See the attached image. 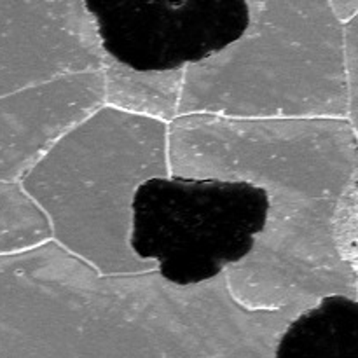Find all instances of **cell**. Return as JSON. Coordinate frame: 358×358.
I'll list each match as a JSON object with an SVG mask.
<instances>
[{"label": "cell", "mask_w": 358, "mask_h": 358, "mask_svg": "<svg viewBox=\"0 0 358 358\" xmlns=\"http://www.w3.org/2000/svg\"><path fill=\"white\" fill-rule=\"evenodd\" d=\"M332 14L341 24L358 16V0H327Z\"/></svg>", "instance_id": "5bb4252c"}, {"label": "cell", "mask_w": 358, "mask_h": 358, "mask_svg": "<svg viewBox=\"0 0 358 358\" xmlns=\"http://www.w3.org/2000/svg\"><path fill=\"white\" fill-rule=\"evenodd\" d=\"M343 55L348 84V122L357 131L358 124V16L343 24Z\"/></svg>", "instance_id": "4fadbf2b"}, {"label": "cell", "mask_w": 358, "mask_h": 358, "mask_svg": "<svg viewBox=\"0 0 358 358\" xmlns=\"http://www.w3.org/2000/svg\"><path fill=\"white\" fill-rule=\"evenodd\" d=\"M105 51L83 0H0V98L100 72Z\"/></svg>", "instance_id": "52a82bcc"}, {"label": "cell", "mask_w": 358, "mask_h": 358, "mask_svg": "<svg viewBox=\"0 0 358 358\" xmlns=\"http://www.w3.org/2000/svg\"><path fill=\"white\" fill-rule=\"evenodd\" d=\"M273 358H358V303L327 297L280 336Z\"/></svg>", "instance_id": "9c48e42d"}, {"label": "cell", "mask_w": 358, "mask_h": 358, "mask_svg": "<svg viewBox=\"0 0 358 358\" xmlns=\"http://www.w3.org/2000/svg\"><path fill=\"white\" fill-rule=\"evenodd\" d=\"M358 189L357 182L346 189L334 219V240L339 255L350 268L358 271V247H357V222H358Z\"/></svg>", "instance_id": "7c38bea8"}, {"label": "cell", "mask_w": 358, "mask_h": 358, "mask_svg": "<svg viewBox=\"0 0 358 358\" xmlns=\"http://www.w3.org/2000/svg\"><path fill=\"white\" fill-rule=\"evenodd\" d=\"M168 177V124L103 105L20 184L63 250L100 275H143L159 266L133 248V203L143 184Z\"/></svg>", "instance_id": "277c9868"}, {"label": "cell", "mask_w": 358, "mask_h": 358, "mask_svg": "<svg viewBox=\"0 0 358 358\" xmlns=\"http://www.w3.org/2000/svg\"><path fill=\"white\" fill-rule=\"evenodd\" d=\"M184 72L185 69L135 70L105 52V107L170 124L177 117Z\"/></svg>", "instance_id": "30bf717a"}, {"label": "cell", "mask_w": 358, "mask_h": 358, "mask_svg": "<svg viewBox=\"0 0 358 358\" xmlns=\"http://www.w3.org/2000/svg\"><path fill=\"white\" fill-rule=\"evenodd\" d=\"M240 37L185 66L177 117L346 119L343 24L327 0H247Z\"/></svg>", "instance_id": "3957f363"}, {"label": "cell", "mask_w": 358, "mask_h": 358, "mask_svg": "<svg viewBox=\"0 0 358 358\" xmlns=\"http://www.w3.org/2000/svg\"><path fill=\"white\" fill-rule=\"evenodd\" d=\"M52 241L49 219L20 182H0V257Z\"/></svg>", "instance_id": "8fae6325"}, {"label": "cell", "mask_w": 358, "mask_h": 358, "mask_svg": "<svg viewBox=\"0 0 358 358\" xmlns=\"http://www.w3.org/2000/svg\"><path fill=\"white\" fill-rule=\"evenodd\" d=\"M103 105L101 70L0 98V182H20L66 133Z\"/></svg>", "instance_id": "ba28073f"}, {"label": "cell", "mask_w": 358, "mask_h": 358, "mask_svg": "<svg viewBox=\"0 0 358 358\" xmlns=\"http://www.w3.org/2000/svg\"><path fill=\"white\" fill-rule=\"evenodd\" d=\"M266 206L264 192L248 184L156 178L133 203V248L168 282H208L250 250Z\"/></svg>", "instance_id": "5b68a950"}, {"label": "cell", "mask_w": 358, "mask_h": 358, "mask_svg": "<svg viewBox=\"0 0 358 358\" xmlns=\"http://www.w3.org/2000/svg\"><path fill=\"white\" fill-rule=\"evenodd\" d=\"M304 313L250 311L226 275H100L55 241L0 257V358H273Z\"/></svg>", "instance_id": "7a4b0ae2"}, {"label": "cell", "mask_w": 358, "mask_h": 358, "mask_svg": "<svg viewBox=\"0 0 358 358\" xmlns=\"http://www.w3.org/2000/svg\"><path fill=\"white\" fill-rule=\"evenodd\" d=\"M170 177L248 184L266 196L261 231L227 266L231 296L250 311H308L327 297L358 303V271L339 255L334 219L358 182L346 119L180 115L168 124Z\"/></svg>", "instance_id": "6da1fadb"}, {"label": "cell", "mask_w": 358, "mask_h": 358, "mask_svg": "<svg viewBox=\"0 0 358 358\" xmlns=\"http://www.w3.org/2000/svg\"><path fill=\"white\" fill-rule=\"evenodd\" d=\"M107 55L135 70H173L208 58L240 37L243 0L86 2Z\"/></svg>", "instance_id": "8992f818"}]
</instances>
